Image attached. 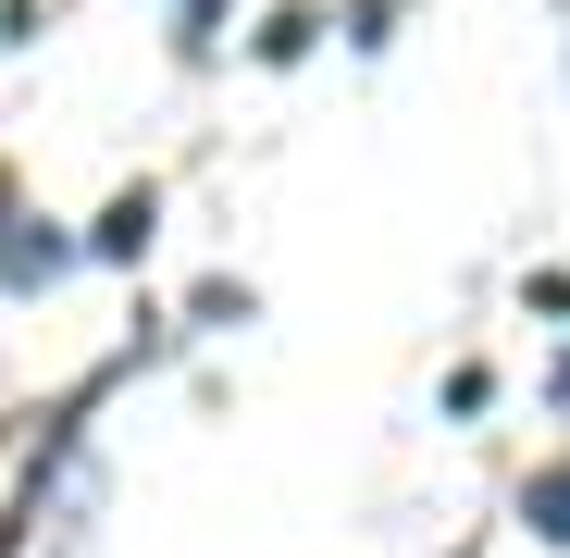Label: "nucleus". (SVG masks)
Returning a JSON list of instances; mask_svg holds the SVG:
<instances>
[{"mask_svg":"<svg viewBox=\"0 0 570 558\" xmlns=\"http://www.w3.org/2000/svg\"><path fill=\"white\" fill-rule=\"evenodd\" d=\"M311 38H323V13H273L261 26V62H311Z\"/></svg>","mask_w":570,"mask_h":558,"instance_id":"20e7f679","label":"nucleus"},{"mask_svg":"<svg viewBox=\"0 0 570 558\" xmlns=\"http://www.w3.org/2000/svg\"><path fill=\"white\" fill-rule=\"evenodd\" d=\"M558 398H570V360H558Z\"/></svg>","mask_w":570,"mask_h":558,"instance_id":"423d86ee","label":"nucleus"},{"mask_svg":"<svg viewBox=\"0 0 570 558\" xmlns=\"http://www.w3.org/2000/svg\"><path fill=\"white\" fill-rule=\"evenodd\" d=\"M149 224H161V199H149V186H125V199L87 224V261H149Z\"/></svg>","mask_w":570,"mask_h":558,"instance_id":"f257e3e1","label":"nucleus"},{"mask_svg":"<svg viewBox=\"0 0 570 558\" xmlns=\"http://www.w3.org/2000/svg\"><path fill=\"white\" fill-rule=\"evenodd\" d=\"M62 261H75V236H38V224H0V286H13V298H26V286H50Z\"/></svg>","mask_w":570,"mask_h":558,"instance_id":"f03ea898","label":"nucleus"},{"mask_svg":"<svg viewBox=\"0 0 570 558\" xmlns=\"http://www.w3.org/2000/svg\"><path fill=\"white\" fill-rule=\"evenodd\" d=\"M347 38H360V50H385V38H397V0H347Z\"/></svg>","mask_w":570,"mask_h":558,"instance_id":"39448f33","label":"nucleus"},{"mask_svg":"<svg viewBox=\"0 0 570 558\" xmlns=\"http://www.w3.org/2000/svg\"><path fill=\"white\" fill-rule=\"evenodd\" d=\"M521 521H533L546 546H570V459H558V472H533V484H521Z\"/></svg>","mask_w":570,"mask_h":558,"instance_id":"7ed1b4c3","label":"nucleus"}]
</instances>
